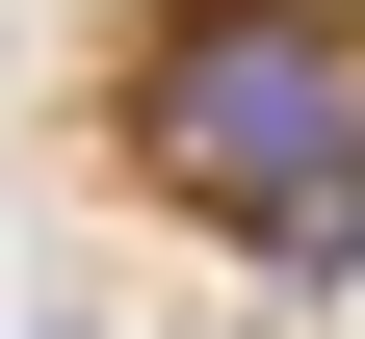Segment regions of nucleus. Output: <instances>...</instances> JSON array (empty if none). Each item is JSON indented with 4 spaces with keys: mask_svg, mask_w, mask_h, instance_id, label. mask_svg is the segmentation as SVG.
I'll return each instance as SVG.
<instances>
[{
    "mask_svg": "<svg viewBox=\"0 0 365 339\" xmlns=\"http://www.w3.org/2000/svg\"><path fill=\"white\" fill-rule=\"evenodd\" d=\"M130 157H157L182 235L313 261V209L365 183V26H339V0H182L157 79H130Z\"/></svg>",
    "mask_w": 365,
    "mask_h": 339,
    "instance_id": "obj_1",
    "label": "nucleus"
}]
</instances>
